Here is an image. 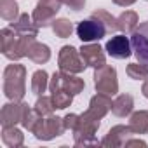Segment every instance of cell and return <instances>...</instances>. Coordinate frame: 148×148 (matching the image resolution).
Here are the masks:
<instances>
[{
	"label": "cell",
	"mask_w": 148,
	"mask_h": 148,
	"mask_svg": "<svg viewBox=\"0 0 148 148\" xmlns=\"http://www.w3.org/2000/svg\"><path fill=\"white\" fill-rule=\"evenodd\" d=\"M131 45L134 51L136 59L148 66V21L141 23L131 35Z\"/></svg>",
	"instance_id": "obj_1"
},
{
	"label": "cell",
	"mask_w": 148,
	"mask_h": 148,
	"mask_svg": "<svg viewBox=\"0 0 148 148\" xmlns=\"http://www.w3.org/2000/svg\"><path fill=\"white\" fill-rule=\"evenodd\" d=\"M105 33H106V26L96 16H92L91 19H86V21H80L79 26H77V35L82 42L99 40V38L105 37Z\"/></svg>",
	"instance_id": "obj_2"
},
{
	"label": "cell",
	"mask_w": 148,
	"mask_h": 148,
	"mask_svg": "<svg viewBox=\"0 0 148 148\" xmlns=\"http://www.w3.org/2000/svg\"><path fill=\"white\" fill-rule=\"evenodd\" d=\"M131 51H132L131 40H129L127 37H124V35L112 37V38L106 42V52H108L112 58H117V59L129 58V56H131Z\"/></svg>",
	"instance_id": "obj_3"
},
{
	"label": "cell",
	"mask_w": 148,
	"mask_h": 148,
	"mask_svg": "<svg viewBox=\"0 0 148 148\" xmlns=\"http://www.w3.org/2000/svg\"><path fill=\"white\" fill-rule=\"evenodd\" d=\"M59 9V0H40V4L33 14L35 21H38V25H47V19L58 12Z\"/></svg>",
	"instance_id": "obj_4"
},
{
	"label": "cell",
	"mask_w": 148,
	"mask_h": 148,
	"mask_svg": "<svg viewBox=\"0 0 148 148\" xmlns=\"http://www.w3.org/2000/svg\"><path fill=\"white\" fill-rule=\"evenodd\" d=\"M59 63H61V68L68 70V71H80V70H84V64L79 61L73 47H63L61 56H59Z\"/></svg>",
	"instance_id": "obj_5"
},
{
	"label": "cell",
	"mask_w": 148,
	"mask_h": 148,
	"mask_svg": "<svg viewBox=\"0 0 148 148\" xmlns=\"http://www.w3.org/2000/svg\"><path fill=\"white\" fill-rule=\"evenodd\" d=\"M96 87L99 91H112L115 92L117 82H115V70L113 68H105L103 71H96Z\"/></svg>",
	"instance_id": "obj_6"
},
{
	"label": "cell",
	"mask_w": 148,
	"mask_h": 148,
	"mask_svg": "<svg viewBox=\"0 0 148 148\" xmlns=\"http://www.w3.org/2000/svg\"><path fill=\"white\" fill-rule=\"evenodd\" d=\"M80 51H82V58H84V61L87 64L96 66V68L105 64V58H103L101 49L98 45H87V47H82Z\"/></svg>",
	"instance_id": "obj_7"
},
{
	"label": "cell",
	"mask_w": 148,
	"mask_h": 148,
	"mask_svg": "<svg viewBox=\"0 0 148 148\" xmlns=\"http://www.w3.org/2000/svg\"><path fill=\"white\" fill-rule=\"evenodd\" d=\"M136 23H138L136 14L134 12H125L119 19V28L124 30V32H134L136 30Z\"/></svg>",
	"instance_id": "obj_8"
},
{
	"label": "cell",
	"mask_w": 148,
	"mask_h": 148,
	"mask_svg": "<svg viewBox=\"0 0 148 148\" xmlns=\"http://www.w3.org/2000/svg\"><path fill=\"white\" fill-rule=\"evenodd\" d=\"M28 54L32 59H35L37 63H42V61H47L49 59V49L45 45H33L32 49H28Z\"/></svg>",
	"instance_id": "obj_9"
},
{
	"label": "cell",
	"mask_w": 148,
	"mask_h": 148,
	"mask_svg": "<svg viewBox=\"0 0 148 148\" xmlns=\"http://www.w3.org/2000/svg\"><path fill=\"white\" fill-rule=\"evenodd\" d=\"M45 84H47V75H45V71H37L35 75H33V82H32V87L37 94L44 92L45 89Z\"/></svg>",
	"instance_id": "obj_10"
},
{
	"label": "cell",
	"mask_w": 148,
	"mask_h": 148,
	"mask_svg": "<svg viewBox=\"0 0 148 148\" xmlns=\"http://www.w3.org/2000/svg\"><path fill=\"white\" fill-rule=\"evenodd\" d=\"M54 32L59 35V37H68L71 33V25L66 21V19H59L54 23Z\"/></svg>",
	"instance_id": "obj_11"
},
{
	"label": "cell",
	"mask_w": 148,
	"mask_h": 148,
	"mask_svg": "<svg viewBox=\"0 0 148 148\" xmlns=\"http://www.w3.org/2000/svg\"><path fill=\"white\" fill-rule=\"evenodd\" d=\"M2 5H4V11H2L4 18L12 19L16 16V12H18V5L12 2V0H2Z\"/></svg>",
	"instance_id": "obj_12"
},
{
	"label": "cell",
	"mask_w": 148,
	"mask_h": 148,
	"mask_svg": "<svg viewBox=\"0 0 148 148\" xmlns=\"http://www.w3.org/2000/svg\"><path fill=\"white\" fill-rule=\"evenodd\" d=\"M129 75L134 77V79L146 77V75H148V66L141 64V68H139V64H131V66H129Z\"/></svg>",
	"instance_id": "obj_13"
},
{
	"label": "cell",
	"mask_w": 148,
	"mask_h": 148,
	"mask_svg": "<svg viewBox=\"0 0 148 148\" xmlns=\"http://www.w3.org/2000/svg\"><path fill=\"white\" fill-rule=\"evenodd\" d=\"M92 16L99 18L105 25H108V30H117V28H119V25H115V19H113L112 16H108L106 12H103V11H98V12H94Z\"/></svg>",
	"instance_id": "obj_14"
},
{
	"label": "cell",
	"mask_w": 148,
	"mask_h": 148,
	"mask_svg": "<svg viewBox=\"0 0 148 148\" xmlns=\"http://www.w3.org/2000/svg\"><path fill=\"white\" fill-rule=\"evenodd\" d=\"M16 28L18 30H23V32H30L32 35H35L37 33V30L30 25V19H28V16H21V19H19V23L16 25Z\"/></svg>",
	"instance_id": "obj_15"
},
{
	"label": "cell",
	"mask_w": 148,
	"mask_h": 148,
	"mask_svg": "<svg viewBox=\"0 0 148 148\" xmlns=\"http://www.w3.org/2000/svg\"><path fill=\"white\" fill-rule=\"evenodd\" d=\"M54 101H56V106H58V108H64V106H68V105H70L71 98H70V94L54 92Z\"/></svg>",
	"instance_id": "obj_16"
},
{
	"label": "cell",
	"mask_w": 148,
	"mask_h": 148,
	"mask_svg": "<svg viewBox=\"0 0 148 148\" xmlns=\"http://www.w3.org/2000/svg\"><path fill=\"white\" fill-rule=\"evenodd\" d=\"M64 4H68L70 7H73L75 11H80V7L86 4V0H63Z\"/></svg>",
	"instance_id": "obj_17"
},
{
	"label": "cell",
	"mask_w": 148,
	"mask_h": 148,
	"mask_svg": "<svg viewBox=\"0 0 148 148\" xmlns=\"http://www.w3.org/2000/svg\"><path fill=\"white\" fill-rule=\"evenodd\" d=\"M117 4H120V5H129V4H132L134 0H115Z\"/></svg>",
	"instance_id": "obj_18"
}]
</instances>
